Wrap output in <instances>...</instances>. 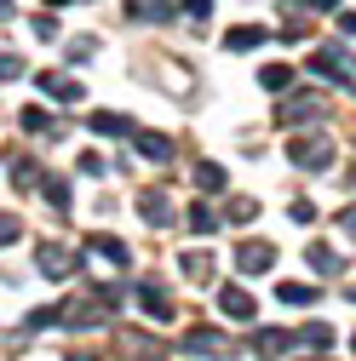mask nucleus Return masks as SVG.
<instances>
[{"mask_svg":"<svg viewBox=\"0 0 356 361\" xmlns=\"http://www.w3.org/2000/svg\"><path fill=\"white\" fill-rule=\"evenodd\" d=\"M287 161L293 166H333V138H287Z\"/></svg>","mask_w":356,"mask_h":361,"instance_id":"obj_1","label":"nucleus"},{"mask_svg":"<svg viewBox=\"0 0 356 361\" xmlns=\"http://www.w3.org/2000/svg\"><path fill=\"white\" fill-rule=\"evenodd\" d=\"M310 75H322V80H339V86H356V69L345 63L339 47H322V52H310Z\"/></svg>","mask_w":356,"mask_h":361,"instance_id":"obj_2","label":"nucleus"},{"mask_svg":"<svg viewBox=\"0 0 356 361\" xmlns=\"http://www.w3.org/2000/svg\"><path fill=\"white\" fill-rule=\"evenodd\" d=\"M271 264H276V247L271 241H242L236 247V269H242V276H264Z\"/></svg>","mask_w":356,"mask_h":361,"instance_id":"obj_3","label":"nucleus"},{"mask_svg":"<svg viewBox=\"0 0 356 361\" xmlns=\"http://www.w3.org/2000/svg\"><path fill=\"white\" fill-rule=\"evenodd\" d=\"M40 92H47V98H58V104H75V98H81V80H75V75L47 69V75H40Z\"/></svg>","mask_w":356,"mask_h":361,"instance_id":"obj_4","label":"nucleus"},{"mask_svg":"<svg viewBox=\"0 0 356 361\" xmlns=\"http://www.w3.org/2000/svg\"><path fill=\"white\" fill-rule=\"evenodd\" d=\"M264 40H271V29H259V23H236V29L225 35V47H230V52H259Z\"/></svg>","mask_w":356,"mask_h":361,"instance_id":"obj_5","label":"nucleus"},{"mask_svg":"<svg viewBox=\"0 0 356 361\" xmlns=\"http://www.w3.org/2000/svg\"><path fill=\"white\" fill-rule=\"evenodd\" d=\"M218 310H225L230 322H253V315H259V304H253L242 287H225V293H218Z\"/></svg>","mask_w":356,"mask_h":361,"instance_id":"obj_6","label":"nucleus"},{"mask_svg":"<svg viewBox=\"0 0 356 361\" xmlns=\"http://www.w3.org/2000/svg\"><path fill=\"white\" fill-rule=\"evenodd\" d=\"M132 149H138L144 161H172V144L161 138V132H132Z\"/></svg>","mask_w":356,"mask_h":361,"instance_id":"obj_7","label":"nucleus"},{"mask_svg":"<svg viewBox=\"0 0 356 361\" xmlns=\"http://www.w3.org/2000/svg\"><path fill=\"white\" fill-rule=\"evenodd\" d=\"M316 115H322V98H316V92H304V98H287V104H282V121H287V126H293V121H316Z\"/></svg>","mask_w":356,"mask_h":361,"instance_id":"obj_8","label":"nucleus"},{"mask_svg":"<svg viewBox=\"0 0 356 361\" xmlns=\"http://www.w3.org/2000/svg\"><path fill=\"white\" fill-rule=\"evenodd\" d=\"M138 304L150 310V322H172V304H167V293H161L155 281H144V287H138Z\"/></svg>","mask_w":356,"mask_h":361,"instance_id":"obj_9","label":"nucleus"},{"mask_svg":"<svg viewBox=\"0 0 356 361\" xmlns=\"http://www.w3.org/2000/svg\"><path fill=\"white\" fill-rule=\"evenodd\" d=\"M138 212H144L150 224H167V218H172V201H167L161 190H144V195H138Z\"/></svg>","mask_w":356,"mask_h":361,"instance_id":"obj_10","label":"nucleus"},{"mask_svg":"<svg viewBox=\"0 0 356 361\" xmlns=\"http://www.w3.org/2000/svg\"><path fill=\"white\" fill-rule=\"evenodd\" d=\"M93 132H98V138H132V121H126V115H104V109H98V115H93Z\"/></svg>","mask_w":356,"mask_h":361,"instance_id":"obj_11","label":"nucleus"},{"mask_svg":"<svg viewBox=\"0 0 356 361\" xmlns=\"http://www.w3.org/2000/svg\"><path fill=\"white\" fill-rule=\"evenodd\" d=\"M69 269H75V258H69V252L40 247V276H52V281H58V276H69Z\"/></svg>","mask_w":356,"mask_h":361,"instance_id":"obj_12","label":"nucleus"},{"mask_svg":"<svg viewBox=\"0 0 356 361\" xmlns=\"http://www.w3.org/2000/svg\"><path fill=\"white\" fill-rule=\"evenodd\" d=\"M259 86H264V92H287V86H293V69H287V63H264V69H259Z\"/></svg>","mask_w":356,"mask_h":361,"instance_id":"obj_13","label":"nucleus"},{"mask_svg":"<svg viewBox=\"0 0 356 361\" xmlns=\"http://www.w3.org/2000/svg\"><path fill=\"white\" fill-rule=\"evenodd\" d=\"M93 252H98V258H109V264H121V269L132 264V252H126V241H115V235H93Z\"/></svg>","mask_w":356,"mask_h":361,"instance_id":"obj_14","label":"nucleus"},{"mask_svg":"<svg viewBox=\"0 0 356 361\" xmlns=\"http://www.w3.org/2000/svg\"><path fill=\"white\" fill-rule=\"evenodd\" d=\"M184 350H190V355H196V350H201V355H218V350H225V338H218L213 327H196V333L184 338Z\"/></svg>","mask_w":356,"mask_h":361,"instance_id":"obj_15","label":"nucleus"},{"mask_svg":"<svg viewBox=\"0 0 356 361\" xmlns=\"http://www.w3.org/2000/svg\"><path fill=\"white\" fill-rule=\"evenodd\" d=\"M276 298H282V304H299V310H304V304H316V287H304V281H282V287H276Z\"/></svg>","mask_w":356,"mask_h":361,"instance_id":"obj_16","label":"nucleus"},{"mask_svg":"<svg viewBox=\"0 0 356 361\" xmlns=\"http://www.w3.org/2000/svg\"><path fill=\"white\" fill-rule=\"evenodd\" d=\"M196 184H201L207 195H218V190H225V166H218V161H201V166H196Z\"/></svg>","mask_w":356,"mask_h":361,"instance_id":"obj_17","label":"nucleus"},{"mask_svg":"<svg viewBox=\"0 0 356 361\" xmlns=\"http://www.w3.org/2000/svg\"><path fill=\"white\" fill-rule=\"evenodd\" d=\"M18 126L40 138V132H52V115H47V109H23V115H18Z\"/></svg>","mask_w":356,"mask_h":361,"instance_id":"obj_18","label":"nucleus"},{"mask_svg":"<svg viewBox=\"0 0 356 361\" xmlns=\"http://www.w3.org/2000/svg\"><path fill=\"white\" fill-rule=\"evenodd\" d=\"M184 224H190L196 235H213V230H218V218H213L207 207H190V218H184Z\"/></svg>","mask_w":356,"mask_h":361,"instance_id":"obj_19","label":"nucleus"},{"mask_svg":"<svg viewBox=\"0 0 356 361\" xmlns=\"http://www.w3.org/2000/svg\"><path fill=\"white\" fill-rule=\"evenodd\" d=\"M207 269H213L207 252H184V276H190V281H207Z\"/></svg>","mask_w":356,"mask_h":361,"instance_id":"obj_20","label":"nucleus"},{"mask_svg":"<svg viewBox=\"0 0 356 361\" xmlns=\"http://www.w3.org/2000/svg\"><path fill=\"white\" fill-rule=\"evenodd\" d=\"M299 338H304V344H333V327H328V322H310Z\"/></svg>","mask_w":356,"mask_h":361,"instance_id":"obj_21","label":"nucleus"},{"mask_svg":"<svg viewBox=\"0 0 356 361\" xmlns=\"http://www.w3.org/2000/svg\"><path fill=\"white\" fill-rule=\"evenodd\" d=\"M47 201H52L58 212H69V184H64V178H52V184H47Z\"/></svg>","mask_w":356,"mask_h":361,"instance_id":"obj_22","label":"nucleus"},{"mask_svg":"<svg viewBox=\"0 0 356 361\" xmlns=\"http://www.w3.org/2000/svg\"><path fill=\"white\" fill-rule=\"evenodd\" d=\"M259 350H264V355H271V350H287V333H276V327H264V333H259Z\"/></svg>","mask_w":356,"mask_h":361,"instance_id":"obj_23","label":"nucleus"},{"mask_svg":"<svg viewBox=\"0 0 356 361\" xmlns=\"http://www.w3.org/2000/svg\"><path fill=\"white\" fill-rule=\"evenodd\" d=\"M178 12H184V18H196V23H201V18L213 12V0H178Z\"/></svg>","mask_w":356,"mask_h":361,"instance_id":"obj_24","label":"nucleus"},{"mask_svg":"<svg viewBox=\"0 0 356 361\" xmlns=\"http://www.w3.org/2000/svg\"><path fill=\"white\" fill-rule=\"evenodd\" d=\"M93 52H98V47H93V40H86V35H75V40H69V58H75V63H86Z\"/></svg>","mask_w":356,"mask_h":361,"instance_id":"obj_25","label":"nucleus"},{"mask_svg":"<svg viewBox=\"0 0 356 361\" xmlns=\"http://www.w3.org/2000/svg\"><path fill=\"white\" fill-rule=\"evenodd\" d=\"M253 212H259V207H253V201H242V195H236V201H230V224H247V218H253Z\"/></svg>","mask_w":356,"mask_h":361,"instance_id":"obj_26","label":"nucleus"},{"mask_svg":"<svg viewBox=\"0 0 356 361\" xmlns=\"http://www.w3.org/2000/svg\"><path fill=\"white\" fill-rule=\"evenodd\" d=\"M304 258H310V264H316V269H328V264H333V252H328L322 241H310V252H304Z\"/></svg>","mask_w":356,"mask_h":361,"instance_id":"obj_27","label":"nucleus"},{"mask_svg":"<svg viewBox=\"0 0 356 361\" xmlns=\"http://www.w3.org/2000/svg\"><path fill=\"white\" fill-rule=\"evenodd\" d=\"M339 224H345V230L356 235V207H345V212H339Z\"/></svg>","mask_w":356,"mask_h":361,"instance_id":"obj_28","label":"nucleus"},{"mask_svg":"<svg viewBox=\"0 0 356 361\" xmlns=\"http://www.w3.org/2000/svg\"><path fill=\"white\" fill-rule=\"evenodd\" d=\"M339 6V0H310V12H333Z\"/></svg>","mask_w":356,"mask_h":361,"instance_id":"obj_29","label":"nucleus"},{"mask_svg":"<svg viewBox=\"0 0 356 361\" xmlns=\"http://www.w3.org/2000/svg\"><path fill=\"white\" fill-rule=\"evenodd\" d=\"M47 6H75V0H47Z\"/></svg>","mask_w":356,"mask_h":361,"instance_id":"obj_30","label":"nucleus"},{"mask_svg":"<svg viewBox=\"0 0 356 361\" xmlns=\"http://www.w3.org/2000/svg\"><path fill=\"white\" fill-rule=\"evenodd\" d=\"M69 361H98V355H69Z\"/></svg>","mask_w":356,"mask_h":361,"instance_id":"obj_31","label":"nucleus"},{"mask_svg":"<svg viewBox=\"0 0 356 361\" xmlns=\"http://www.w3.org/2000/svg\"><path fill=\"white\" fill-rule=\"evenodd\" d=\"M350 298H356V287H350Z\"/></svg>","mask_w":356,"mask_h":361,"instance_id":"obj_32","label":"nucleus"},{"mask_svg":"<svg viewBox=\"0 0 356 361\" xmlns=\"http://www.w3.org/2000/svg\"><path fill=\"white\" fill-rule=\"evenodd\" d=\"M350 344H356V338H350Z\"/></svg>","mask_w":356,"mask_h":361,"instance_id":"obj_33","label":"nucleus"}]
</instances>
